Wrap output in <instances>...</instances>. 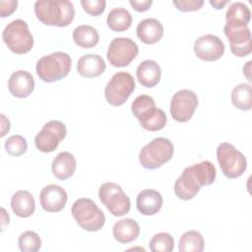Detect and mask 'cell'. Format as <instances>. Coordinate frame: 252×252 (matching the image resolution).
I'll use <instances>...</instances> for the list:
<instances>
[{
	"mask_svg": "<svg viewBox=\"0 0 252 252\" xmlns=\"http://www.w3.org/2000/svg\"><path fill=\"white\" fill-rule=\"evenodd\" d=\"M130 5L137 12H145L149 10L151 5L153 4L152 0H130Z\"/></svg>",
	"mask_w": 252,
	"mask_h": 252,
	"instance_id": "obj_36",
	"label": "cell"
},
{
	"mask_svg": "<svg viewBox=\"0 0 252 252\" xmlns=\"http://www.w3.org/2000/svg\"><path fill=\"white\" fill-rule=\"evenodd\" d=\"M68 199L67 192L56 184H49L41 190L39 201L42 209L49 213L60 212L66 205Z\"/></svg>",
	"mask_w": 252,
	"mask_h": 252,
	"instance_id": "obj_16",
	"label": "cell"
},
{
	"mask_svg": "<svg viewBox=\"0 0 252 252\" xmlns=\"http://www.w3.org/2000/svg\"><path fill=\"white\" fill-rule=\"evenodd\" d=\"M71 213L77 223L85 230L97 231L105 223V216L96 204L88 198H80L72 205Z\"/></svg>",
	"mask_w": 252,
	"mask_h": 252,
	"instance_id": "obj_6",
	"label": "cell"
},
{
	"mask_svg": "<svg viewBox=\"0 0 252 252\" xmlns=\"http://www.w3.org/2000/svg\"><path fill=\"white\" fill-rule=\"evenodd\" d=\"M76 167V158L69 152L59 153L54 158L51 164V170L53 175L60 180H66L70 178L74 174Z\"/></svg>",
	"mask_w": 252,
	"mask_h": 252,
	"instance_id": "obj_20",
	"label": "cell"
},
{
	"mask_svg": "<svg viewBox=\"0 0 252 252\" xmlns=\"http://www.w3.org/2000/svg\"><path fill=\"white\" fill-rule=\"evenodd\" d=\"M223 32L229 40L230 51L238 57L250 54L252 50L251 32L248 25L238 21H226Z\"/></svg>",
	"mask_w": 252,
	"mask_h": 252,
	"instance_id": "obj_11",
	"label": "cell"
},
{
	"mask_svg": "<svg viewBox=\"0 0 252 252\" xmlns=\"http://www.w3.org/2000/svg\"><path fill=\"white\" fill-rule=\"evenodd\" d=\"M2 38L8 48L16 54L28 53L33 46V37L28 24L21 19L14 20L5 27Z\"/></svg>",
	"mask_w": 252,
	"mask_h": 252,
	"instance_id": "obj_7",
	"label": "cell"
},
{
	"mask_svg": "<svg viewBox=\"0 0 252 252\" xmlns=\"http://www.w3.org/2000/svg\"><path fill=\"white\" fill-rule=\"evenodd\" d=\"M174 147L170 140L158 137L145 145L139 154V160L143 167L156 169L169 161L173 156Z\"/></svg>",
	"mask_w": 252,
	"mask_h": 252,
	"instance_id": "obj_5",
	"label": "cell"
},
{
	"mask_svg": "<svg viewBox=\"0 0 252 252\" xmlns=\"http://www.w3.org/2000/svg\"><path fill=\"white\" fill-rule=\"evenodd\" d=\"M1 217H2V230L5 228V226L9 223V216L6 213L5 209L1 208Z\"/></svg>",
	"mask_w": 252,
	"mask_h": 252,
	"instance_id": "obj_38",
	"label": "cell"
},
{
	"mask_svg": "<svg viewBox=\"0 0 252 252\" xmlns=\"http://www.w3.org/2000/svg\"><path fill=\"white\" fill-rule=\"evenodd\" d=\"M81 4L85 12L92 16H99L103 13L106 6L104 0H82Z\"/></svg>",
	"mask_w": 252,
	"mask_h": 252,
	"instance_id": "obj_33",
	"label": "cell"
},
{
	"mask_svg": "<svg viewBox=\"0 0 252 252\" xmlns=\"http://www.w3.org/2000/svg\"><path fill=\"white\" fill-rule=\"evenodd\" d=\"M20 250L23 252H36L41 247V239L34 231H25L18 239Z\"/></svg>",
	"mask_w": 252,
	"mask_h": 252,
	"instance_id": "obj_31",
	"label": "cell"
},
{
	"mask_svg": "<svg viewBox=\"0 0 252 252\" xmlns=\"http://www.w3.org/2000/svg\"><path fill=\"white\" fill-rule=\"evenodd\" d=\"M217 175L215 165L204 160L184 168L174 184V193L181 200L193 199L202 186L214 183Z\"/></svg>",
	"mask_w": 252,
	"mask_h": 252,
	"instance_id": "obj_1",
	"label": "cell"
},
{
	"mask_svg": "<svg viewBox=\"0 0 252 252\" xmlns=\"http://www.w3.org/2000/svg\"><path fill=\"white\" fill-rule=\"evenodd\" d=\"M139 47L129 37H115L109 43L106 57L114 67H125L129 65L138 55Z\"/></svg>",
	"mask_w": 252,
	"mask_h": 252,
	"instance_id": "obj_12",
	"label": "cell"
},
{
	"mask_svg": "<svg viewBox=\"0 0 252 252\" xmlns=\"http://www.w3.org/2000/svg\"><path fill=\"white\" fill-rule=\"evenodd\" d=\"M17 6H18V1L16 0L0 1V16L2 18L10 16L17 9Z\"/></svg>",
	"mask_w": 252,
	"mask_h": 252,
	"instance_id": "obj_35",
	"label": "cell"
},
{
	"mask_svg": "<svg viewBox=\"0 0 252 252\" xmlns=\"http://www.w3.org/2000/svg\"><path fill=\"white\" fill-rule=\"evenodd\" d=\"M108 28L114 32H124L128 30L132 24V16L124 8L112 9L106 18Z\"/></svg>",
	"mask_w": 252,
	"mask_h": 252,
	"instance_id": "obj_26",
	"label": "cell"
},
{
	"mask_svg": "<svg viewBox=\"0 0 252 252\" xmlns=\"http://www.w3.org/2000/svg\"><path fill=\"white\" fill-rule=\"evenodd\" d=\"M100 202L115 217L126 215L131 208L129 197L124 193L122 187L113 182H106L98 189Z\"/></svg>",
	"mask_w": 252,
	"mask_h": 252,
	"instance_id": "obj_9",
	"label": "cell"
},
{
	"mask_svg": "<svg viewBox=\"0 0 252 252\" xmlns=\"http://www.w3.org/2000/svg\"><path fill=\"white\" fill-rule=\"evenodd\" d=\"M204 245V238L200 232L188 230L181 235L178 249L180 252H202Z\"/></svg>",
	"mask_w": 252,
	"mask_h": 252,
	"instance_id": "obj_28",
	"label": "cell"
},
{
	"mask_svg": "<svg viewBox=\"0 0 252 252\" xmlns=\"http://www.w3.org/2000/svg\"><path fill=\"white\" fill-rule=\"evenodd\" d=\"M114 238L120 243L134 241L140 234V226L133 219H122L116 221L112 228Z\"/></svg>",
	"mask_w": 252,
	"mask_h": 252,
	"instance_id": "obj_23",
	"label": "cell"
},
{
	"mask_svg": "<svg viewBox=\"0 0 252 252\" xmlns=\"http://www.w3.org/2000/svg\"><path fill=\"white\" fill-rule=\"evenodd\" d=\"M67 130L64 123L59 120H51L45 123L35 138L34 144L38 151L51 153L57 149L59 143L66 137Z\"/></svg>",
	"mask_w": 252,
	"mask_h": 252,
	"instance_id": "obj_13",
	"label": "cell"
},
{
	"mask_svg": "<svg viewBox=\"0 0 252 252\" xmlns=\"http://www.w3.org/2000/svg\"><path fill=\"white\" fill-rule=\"evenodd\" d=\"M138 211L145 216H154L162 206V197L159 192L153 189H146L140 192L136 199Z\"/></svg>",
	"mask_w": 252,
	"mask_h": 252,
	"instance_id": "obj_19",
	"label": "cell"
},
{
	"mask_svg": "<svg viewBox=\"0 0 252 252\" xmlns=\"http://www.w3.org/2000/svg\"><path fill=\"white\" fill-rule=\"evenodd\" d=\"M217 158L222 173L227 178H237L246 170L247 160L245 156L229 143L219 145Z\"/></svg>",
	"mask_w": 252,
	"mask_h": 252,
	"instance_id": "obj_8",
	"label": "cell"
},
{
	"mask_svg": "<svg viewBox=\"0 0 252 252\" xmlns=\"http://www.w3.org/2000/svg\"><path fill=\"white\" fill-rule=\"evenodd\" d=\"M73 40L82 48H92L97 44L99 35L94 27L81 25L73 31Z\"/></svg>",
	"mask_w": 252,
	"mask_h": 252,
	"instance_id": "obj_25",
	"label": "cell"
},
{
	"mask_svg": "<svg viewBox=\"0 0 252 252\" xmlns=\"http://www.w3.org/2000/svg\"><path fill=\"white\" fill-rule=\"evenodd\" d=\"M198 58L212 62L220 59L224 53V44L221 39L214 34H205L197 38L193 46Z\"/></svg>",
	"mask_w": 252,
	"mask_h": 252,
	"instance_id": "obj_15",
	"label": "cell"
},
{
	"mask_svg": "<svg viewBox=\"0 0 252 252\" xmlns=\"http://www.w3.org/2000/svg\"><path fill=\"white\" fill-rule=\"evenodd\" d=\"M8 89L11 94L16 97H27L34 89L33 77L27 71L18 70L10 76L8 81Z\"/></svg>",
	"mask_w": 252,
	"mask_h": 252,
	"instance_id": "obj_17",
	"label": "cell"
},
{
	"mask_svg": "<svg viewBox=\"0 0 252 252\" xmlns=\"http://www.w3.org/2000/svg\"><path fill=\"white\" fill-rule=\"evenodd\" d=\"M251 18V12L247 5L242 2L232 3L225 14L226 21H238L248 25Z\"/></svg>",
	"mask_w": 252,
	"mask_h": 252,
	"instance_id": "obj_30",
	"label": "cell"
},
{
	"mask_svg": "<svg viewBox=\"0 0 252 252\" xmlns=\"http://www.w3.org/2000/svg\"><path fill=\"white\" fill-rule=\"evenodd\" d=\"M149 247L153 252H171L174 248V239L167 232H159L152 237Z\"/></svg>",
	"mask_w": 252,
	"mask_h": 252,
	"instance_id": "obj_29",
	"label": "cell"
},
{
	"mask_svg": "<svg viewBox=\"0 0 252 252\" xmlns=\"http://www.w3.org/2000/svg\"><path fill=\"white\" fill-rule=\"evenodd\" d=\"M36 18L46 26H69L75 17V9L68 0H38L34 4Z\"/></svg>",
	"mask_w": 252,
	"mask_h": 252,
	"instance_id": "obj_2",
	"label": "cell"
},
{
	"mask_svg": "<svg viewBox=\"0 0 252 252\" xmlns=\"http://www.w3.org/2000/svg\"><path fill=\"white\" fill-rule=\"evenodd\" d=\"M72 66V60L66 52H53L41 57L35 67V71L40 80L46 83L59 81L66 77Z\"/></svg>",
	"mask_w": 252,
	"mask_h": 252,
	"instance_id": "obj_4",
	"label": "cell"
},
{
	"mask_svg": "<svg viewBox=\"0 0 252 252\" xmlns=\"http://www.w3.org/2000/svg\"><path fill=\"white\" fill-rule=\"evenodd\" d=\"M135 90V80L130 73H115L104 90L107 102L113 106L122 105Z\"/></svg>",
	"mask_w": 252,
	"mask_h": 252,
	"instance_id": "obj_10",
	"label": "cell"
},
{
	"mask_svg": "<svg viewBox=\"0 0 252 252\" xmlns=\"http://www.w3.org/2000/svg\"><path fill=\"white\" fill-rule=\"evenodd\" d=\"M250 65H251V61H248L247 62V70L246 69H244L243 68V74L246 76V78H247V80L248 81H251V77H250Z\"/></svg>",
	"mask_w": 252,
	"mask_h": 252,
	"instance_id": "obj_40",
	"label": "cell"
},
{
	"mask_svg": "<svg viewBox=\"0 0 252 252\" xmlns=\"http://www.w3.org/2000/svg\"><path fill=\"white\" fill-rule=\"evenodd\" d=\"M106 68L104 60L97 54L83 55L77 63L78 73L86 78L100 76Z\"/></svg>",
	"mask_w": 252,
	"mask_h": 252,
	"instance_id": "obj_21",
	"label": "cell"
},
{
	"mask_svg": "<svg viewBox=\"0 0 252 252\" xmlns=\"http://www.w3.org/2000/svg\"><path fill=\"white\" fill-rule=\"evenodd\" d=\"M140 40L146 44H154L159 41L163 35V27L159 21L154 18L142 20L136 29Z\"/></svg>",
	"mask_w": 252,
	"mask_h": 252,
	"instance_id": "obj_18",
	"label": "cell"
},
{
	"mask_svg": "<svg viewBox=\"0 0 252 252\" xmlns=\"http://www.w3.org/2000/svg\"><path fill=\"white\" fill-rule=\"evenodd\" d=\"M131 110L145 130L151 132L159 131L166 124L164 111L157 108L154 98L148 94L137 96L132 102Z\"/></svg>",
	"mask_w": 252,
	"mask_h": 252,
	"instance_id": "obj_3",
	"label": "cell"
},
{
	"mask_svg": "<svg viewBox=\"0 0 252 252\" xmlns=\"http://www.w3.org/2000/svg\"><path fill=\"white\" fill-rule=\"evenodd\" d=\"M136 76L143 87L153 88L157 86L160 80L161 69L156 61L145 60L137 67Z\"/></svg>",
	"mask_w": 252,
	"mask_h": 252,
	"instance_id": "obj_22",
	"label": "cell"
},
{
	"mask_svg": "<svg viewBox=\"0 0 252 252\" xmlns=\"http://www.w3.org/2000/svg\"><path fill=\"white\" fill-rule=\"evenodd\" d=\"M11 208L16 216L29 218L34 213L35 202L29 191L19 190L11 198Z\"/></svg>",
	"mask_w": 252,
	"mask_h": 252,
	"instance_id": "obj_24",
	"label": "cell"
},
{
	"mask_svg": "<svg viewBox=\"0 0 252 252\" xmlns=\"http://www.w3.org/2000/svg\"><path fill=\"white\" fill-rule=\"evenodd\" d=\"M231 102L240 110L252 107V88L250 84H239L231 92Z\"/></svg>",
	"mask_w": 252,
	"mask_h": 252,
	"instance_id": "obj_27",
	"label": "cell"
},
{
	"mask_svg": "<svg viewBox=\"0 0 252 252\" xmlns=\"http://www.w3.org/2000/svg\"><path fill=\"white\" fill-rule=\"evenodd\" d=\"M198 106L197 94L188 89L176 92L170 101V114L177 122L190 120Z\"/></svg>",
	"mask_w": 252,
	"mask_h": 252,
	"instance_id": "obj_14",
	"label": "cell"
},
{
	"mask_svg": "<svg viewBox=\"0 0 252 252\" xmlns=\"http://www.w3.org/2000/svg\"><path fill=\"white\" fill-rule=\"evenodd\" d=\"M1 118V137H4L6 135L7 132H9L10 130V121L6 118V116L4 114L0 115Z\"/></svg>",
	"mask_w": 252,
	"mask_h": 252,
	"instance_id": "obj_37",
	"label": "cell"
},
{
	"mask_svg": "<svg viewBox=\"0 0 252 252\" xmlns=\"http://www.w3.org/2000/svg\"><path fill=\"white\" fill-rule=\"evenodd\" d=\"M229 1H210V4L213 6V7H215L216 9H222L227 3H228Z\"/></svg>",
	"mask_w": 252,
	"mask_h": 252,
	"instance_id": "obj_39",
	"label": "cell"
},
{
	"mask_svg": "<svg viewBox=\"0 0 252 252\" xmlns=\"http://www.w3.org/2000/svg\"><path fill=\"white\" fill-rule=\"evenodd\" d=\"M173 5L182 12H190L199 10L203 4V0H174Z\"/></svg>",
	"mask_w": 252,
	"mask_h": 252,
	"instance_id": "obj_34",
	"label": "cell"
},
{
	"mask_svg": "<svg viewBox=\"0 0 252 252\" xmlns=\"http://www.w3.org/2000/svg\"><path fill=\"white\" fill-rule=\"evenodd\" d=\"M28 143L21 135H13L5 141L6 152L13 157H20L27 152Z\"/></svg>",
	"mask_w": 252,
	"mask_h": 252,
	"instance_id": "obj_32",
	"label": "cell"
}]
</instances>
